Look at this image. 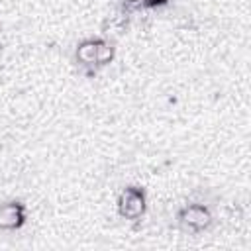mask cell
<instances>
[{"label": "cell", "mask_w": 251, "mask_h": 251, "mask_svg": "<svg viewBox=\"0 0 251 251\" xmlns=\"http://www.w3.org/2000/svg\"><path fill=\"white\" fill-rule=\"evenodd\" d=\"M116 57V45L106 37H86L75 47V61L88 76L96 75L98 69L110 65Z\"/></svg>", "instance_id": "obj_1"}, {"label": "cell", "mask_w": 251, "mask_h": 251, "mask_svg": "<svg viewBox=\"0 0 251 251\" xmlns=\"http://www.w3.org/2000/svg\"><path fill=\"white\" fill-rule=\"evenodd\" d=\"M27 208L22 200H6L0 204V231H16L24 227Z\"/></svg>", "instance_id": "obj_4"}, {"label": "cell", "mask_w": 251, "mask_h": 251, "mask_svg": "<svg viewBox=\"0 0 251 251\" xmlns=\"http://www.w3.org/2000/svg\"><path fill=\"white\" fill-rule=\"evenodd\" d=\"M171 0H122V10L131 14L135 10H155V8H163L167 6Z\"/></svg>", "instance_id": "obj_6"}, {"label": "cell", "mask_w": 251, "mask_h": 251, "mask_svg": "<svg viewBox=\"0 0 251 251\" xmlns=\"http://www.w3.org/2000/svg\"><path fill=\"white\" fill-rule=\"evenodd\" d=\"M212 222L214 216L206 204H198V202L184 204L176 212V224L184 233H202L210 229Z\"/></svg>", "instance_id": "obj_2"}, {"label": "cell", "mask_w": 251, "mask_h": 251, "mask_svg": "<svg viewBox=\"0 0 251 251\" xmlns=\"http://www.w3.org/2000/svg\"><path fill=\"white\" fill-rule=\"evenodd\" d=\"M127 22H129V14L120 8V12H118L116 16H112L110 20H106V22L102 24V33H104V37L110 39V37H116V35L124 33L126 27H127Z\"/></svg>", "instance_id": "obj_5"}, {"label": "cell", "mask_w": 251, "mask_h": 251, "mask_svg": "<svg viewBox=\"0 0 251 251\" xmlns=\"http://www.w3.org/2000/svg\"><path fill=\"white\" fill-rule=\"evenodd\" d=\"M118 214L124 220H139L147 208V196L141 186H126L118 196Z\"/></svg>", "instance_id": "obj_3"}]
</instances>
